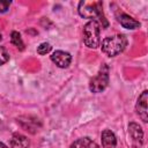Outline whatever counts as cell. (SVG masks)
Returning a JSON list of instances; mask_svg holds the SVG:
<instances>
[{
  "instance_id": "cell-1",
  "label": "cell",
  "mask_w": 148,
  "mask_h": 148,
  "mask_svg": "<svg viewBox=\"0 0 148 148\" xmlns=\"http://www.w3.org/2000/svg\"><path fill=\"white\" fill-rule=\"evenodd\" d=\"M77 12L83 18L99 22L102 24V28H108L109 25V22L103 13L102 1H80Z\"/></svg>"
},
{
  "instance_id": "cell-2",
  "label": "cell",
  "mask_w": 148,
  "mask_h": 148,
  "mask_svg": "<svg viewBox=\"0 0 148 148\" xmlns=\"http://www.w3.org/2000/svg\"><path fill=\"white\" fill-rule=\"evenodd\" d=\"M127 39L124 35L108 36L102 40V51L108 57H116L126 47Z\"/></svg>"
},
{
  "instance_id": "cell-3",
  "label": "cell",
  "mask_w": 148,
  "mask_h": 148,
  "mask_svg": "<svg viewBox=\"0 0 148 148\" xmlns=\"http://www.w3.org/2000/svg\"><path fill=\"white\" fill-rule=\"evenodd\" d=\"M83 43L89 49H97L101 44L99 37V23L96 21H89L83 27Z\"/></svg>"
},
{
  "instance_id": "cell-4",
  "label": "cell",
  "mask_w": 148,
  "mask_h": 148,
  "mask_svg": "<svg viewBox=\"0 0 148 148\" xmlns=\"http://www.w3.org/2000/svg\"><path fill=\"white\" fill-rule=\"evenodd\" d=\"M108 83H109V67L106 66V64H103L97 75L90 80L89 89L90 91L98 94V92H102L108 87Z\"/></svg>"
},
{
  "instance_id": "cell-5",
  "label": "cell",
  "mask_w": 148,
  "mask_h": 148,
  "mask_svg": "<svg viewBox=\"0 0 148 148\" xmlns=\"http://www.w3.org/2000/svg\"><path fill=\"white\" fill-rule=\"evenodd\" d=\"M147 102H148V91L143 90L141 92V95L139 96L138 101H136V105H135V110L138 116L141 118V120L143 123L148 121V108H147Z\"/></svg>"
},
{
  "instance_id": "cell-6",
  "label": "cell",
  "mask_w": 148,
  "mask_h": 148,
  "mask_svg": "<svg viewBox=\"0 0 148 148\" xmlns=\"http://www.w3.org/2000/svg\"><path fill=\"white\" fill-rule=\"evenodd\" d=\"M128 133L132 139L134 148H140L143 143V131L141 126L136 123H130L128 124Z\"/></svg>"
},
{
  "instance_id": "cell-7",
  "label": "cell",
  "mask_w": 148,
  "mask_h": 148,
  "mask_svg": "<svg viewBox=\"0 0 148 148\" xmlns=\"http://www.w3.org/2000/svg\"><path fill=\"white\" fill-rule=\"evenodd\" d=\"M51 60L60 68H66L71 65L72 61V56L68 52L61 51V50H57L52 53L51 56Z\"/></svg>"
},
{
  "instance_id": "cell-8",
  "label": "cell",
  "mask_w": 148,
  "mask_h": 148,
  "mask_svg": "<svg viewBox=\"0 0 148 148\" xmlns=\"http://www.w3.org/2000/svg\"><path fill=\"white\" fill-rule=\"evenodd\" d=\"M117 20H118V22L120 23L121 27H124L126 29H130V30H134V29H138L140 27L139 21H136L135 18H133L132 16H130L125 13H120L119 15H117Z\"/></svg>"
},
{
  "instance_id": "cell-9",
  "label": "cell",
  "mask_w": 148,
  "mask_h": 148,
  "mask_svg": "<svg viewBox=\"0 0 148 148\" xmlns=\"http://www.w3.org/2000/svg\"><path fill=\"white\" fill-rule=\"evenodd\" d=\"M10 147L12 148H29L30 141L25 135L21 133H14L10 139Z\"/></svg>"
},
{
  "instance_id": "cell-10",
  "label": "cell",
  "mask_w": 148,
  "mask_h": 148,
  "mask_svg": "<svg viewBox=\"0 0 148 148\" xmlns=\"http://www.w3.org/2000/svg\"><path fill=\"white\" fill-rule=\"evenodd\" d=\"M102 145L104 148H114L117 145V139L113 132L110 130H104L102 132Z\"/></svg>"
},
{
  "instance_id": "cell-11",
  "label": "cell",
  "mask_w": 148,
  "mask_h": 148,
  "mask_svg": "<svg viewBox=\"0 0 148 148\" xmlns=\"http://www.w3.org/2000/svg\"><path fill=\"white\" fill-rule=\"evenodd\" d=\"M10 43L14 46H16L18 50H21V51L24 50V43H23V40L21 38V35L17 31H12V34H10Z\"/></svg>"
},
{
  "instance_id": "cell-12",
  "label": "cell",
  "mask_w": 148,
  "mask_h": 148,
  "mask_svg": "<svg viewBox=\"0 0 148 148\" xmlns=\"http://www.w3.org/2000/svg\"><path fill=\"white\" fill-rule=\"evenodd\" d=\"M90 142H91V140L88 136H83V138H80V139L75 140L71 145V148H88Z\"/></svg>"
},
{
  "instance_id": "cell-13",
  "label": "cell",
  "mask_w": 148,
  "mask_h": 148,
  "mask_svg": "<svg viewBox=\"0 0 148 148\" xmlns=\"http://www.w3.org/2000/svg\"><path fill=\"white\" fill-rule=\"evenodd\" d=\"M51 49H52V46L49 43H42L37 47V53L40 54V56H45L46 53H49L51 51Z\"/></svg>"
},
{
  "instance_id": "cell-14",
  "label": "cell",
  "mask_w": 148,
  "mask_h": 148,
  "mask_svg": "<svg viewBox=\"0 0 148 148\" xmlns=\"http://www.w3.org/2000/svg\"><path fill=\"white\" fill-rule=\"evenodd\" d=\"M9 60V54L7 52V50L3 46H0V66L6 64Z\"/></svg>"
},
{
  "instance_id": "cell-15",
  "label": "cell",
  "mask_w": 148,
  "mask_h": 148,
  "mask_svg": "<svg viewBox=\"0 0 148 148\" xmlns=\"http://www.w3.org/2000/svg\"><path fill=\"white\" fill-rule=\"evenodd\" d=\"M10 1H1L0 0V13H5L8 10L9 6H10Z\"/></svg>"
},
{
  "instance_id": "cell-16",
  "label": "cell",
  "mask_w": 148,
  "mask_h": 148,
  "mask_svg": "<svg viewBox=\"0 0 148 148\" xmlns=\"http://www.w3.org/2000/svg\"><path fill=\"white\" fill-rule=\"evenodd\" d=\"M88 148H99V147H98V145H97L96 142H94V141H91V142L89 143V146H88Z\"/></svg>"
},
{
  "instance_id": "cell-17",
  "label": "cell",
  "mask_w": 148,
  "mask_h": 148,
  "mask_svg": "<svg viewBox=\"0 0 148 148\" xmlns=\"http://www.w3.org/2000/svg\"><path fill=\"white\" fill-rule=\"evenodd\" d=\"M0 148H8V147H7L3 142H1V141H0Z\"/></svg>"
},
{
  "instance_id": "cell-18",
  "label": "cell",
  "mask_w": 148,
  "mask_h": 148,
  "mask_svg": "<svg viewBox=\"0 0 148 148\" xmlns=\"http://www.w3.org/2000/svg\"><path fill=\"white\" fill-rule=\"evenodd\" d=\"M2 39V35H1V32H0V40Z\"/></svg>"
}]
</instances>
